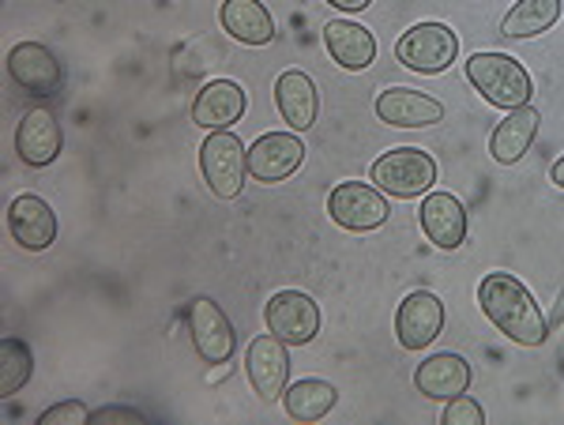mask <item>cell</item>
Instances as JSON below:
<instances>
[{
	"label": "cell",
	"mask_w": 564,
	"mask_h": 425,
	"mask_svg": "<svg viewBox=\"0 0 564 425\" xmlns=\"http://www.w3.org/2000/svg\"><path fill=\"white\" fill-rule=\"evenodd\" d=\"M470 377H475V373H470L467 358L433 355V358H425L422 366L414 369V388L422 395H430V400L448 403V400H456V395H467Z\"/></svg>",
	"instance_id": "cell-17"
},
{
	"label": "cell",
	"mask_w": 564,
	"mask_h": 425,
	"mask_svg": "<svg viewBox=\"0 0 564 425\" xmlns=\"http://www.w3.org/2000/svg\"><path fill=\"white\" fill-rule=\"evenodd\" d=\"M467 79L497 110H520L534 98V79L520 61L508 53H475L467 61Z\"/></svg>",
	"instance_id": "cell-2"
},
{
	"label": "cell",
	"mask_w": 564,
	"mask_h": 425,
	"mask_svg": "<svg viewBox=\"0 0 564 425\" xmlns=\"http://www.w3.org/2000/svg\"><path fill=\"white\" fill-rule=\"evenodd\" d=\"M550 177H553V185H557V188H564V155H561L557 162H553Z\"/></svg>",
	"instance_id": "cell-30"
},
{
	"label": "cell",
	"mask_w": 564,
	"mask_h": 425,
	"mask_svg": "<svg viewBox=\"0 0 564 425\" xmlns=\"http://www.w3.org/2000/svg\"><path fill=\"white\" fill-rule=\"evenodd\" d=\"M305 162V143L297 140V132H263L257 143L249 148V174L260 185H275L286 181L302 170Z\"/></svg>",
	"instance_id": "cell-10"
},
{
	"label": "cell",
	"mask_w": 564,
	"mask_h": 425,
	"mask_svg": "<svg viewBox=\"0 0 564 425\" xmlns=\"http://www.w3.org/2000/svg\"><path fill=\"white\" fill-rule=\"evenodd\" d=\"M245 113V90L234 84V79H215L196 95L193 102V124L199 129L223 132L230 124H238Z\"/></svg>",
	"instance_id": "cell-19"
},
{
	"label": "cell",
	"mask_w": 564,
	"mask_h": 425,
	"mask_svg": "<svg viewBox=\"0 0 564 425\" xmlns=\"http://www.w3.org/2000/svg\"><path fill=\"white\" fill-rule=\"evenodd\" d=\"M561 20V0H516L512 12L500 23L505 39H534Z\"/></svg>",
	"instance_id": "cell-24"
},
{
	"label": "cell",
	"mask_w": 564,
	"mask_h": 425,
	"mask_svg": "<svg viewBox=\"0 0 564 425\" xmlns=\"http://www.w3.org/2000/svg\"><path fill=\"white\" fill-rule=\"evenodd\" d=\"M395 57L403 68L422 72V76H441L459 57V39L444 23H417L406 34H399Z\"/></svg>",
	"instance_id": "cell-4"
},
{
	"label": "cell",
	"mask_w": 564,
	"mask_h": 425,
	"mask_svg": "<svg viewBox=\"0 0 564 425\" xmlns=\"http://www.w3.org/2000/svg\"><path fill=\"white\" fill-rule=\"evenodd\" d=\"M263 320H268V331L279 336L286 347H305L321 336V305L313 302L308 294L302 291H279L263 305Z\"/></svg>",
	"instance_id": "cell-7"
},
{
	"label": "cell",
	"mask_w": 564,
	"mask_h": 425,
	"mask_svg": "<svg viewBox=\"0 0 564 425\" xmlns=\"http://www.w3.org/2000/svg\"><path fill=\"white\" fill-rule=\"evenodd\" d=\"M444 331V302L430 291L403 297L395 313V336L406 350H425Z\"/></svg>",
	"instance_id": "cell-12"
},
{
	"label": "cell",
	"mask_w": 564,
	"mask_h": 425,
	"mask_svg": "<svg viewBox=\"0 0 564 425\" xmlns=\"http://www.w3.org/2000/svg\"><path fill=\"white\" fill-rule=\"evenodd\" d=\"M324 45L332 53V61L347 72H361L377 57V39L354 20H332L324 23Z\"/></svg>",
	"instance_id": "cell-20"
},
{
	"label": "cell",
	"mask_w": 564,
	"mask_h": 425,
	"mask_svg": "<svg viewBox=\"0 0 564 425\" xmlns=\"http://www.w3.org/2000/svg\"><path fill=\"white\" fill-rule=\"evenodd\" d=\"M332 8H339V12H366L372 0H327Z\"/></svg>",
	"instance_id": "cell-29"
},
{
	"label": "cell",
	"mask_w": 564,
	"mask_h": 425,
	"mask_svg": "<svg viewBox=\"0 0 564 425\" xmlns=\"http://www.w3.org/2000/svg\"><path fill=\"white\" fill-rule=\"evenodd\" d=\"M335 403H339V392L321 377H305V381H294L282 392V406L294 422H321L324 414H332Z\"/></svg>",
	"instance_id": "cell-23"
},
{
	"label": "cell",
	"mask_w": 564,
	"mask_h": 425,
	"mask_svg": "<svg viewBox=\"0 0 564 425\" xmlns=\"http://www.w3.org/2000/svg\"><path fill=\"white\" fill-rule=\"evenodd\" d=\"M486 422V411L467 400V395H456V400H448V406H444V425H481Z\"/></svg>",
	"instance_id": "cell-26"
},
{
	"label": "cell",
	"mask_w": 564,
	"mask_h": 425,
	"mask_svg": "<svg viewBox=\"0 0 564 425\" xmlns=\"http://www.w3.org/2000/svg\"><path fill=\"white\" fill-rule=\"evenodd\" d=\"M218 20H223V31L230 34L234 42L268 45L275 39V23H271V12L260 0H223Z\"/></svg>",
	"instance_id": "cell-22"
},
{
	"label": "cell",
	"mask_w": 564,
	"mask_h": 425,
	"mask_svg": "<svg viewBox=\"0 0 564 425\" xmlns=\"http://www.w3.org/2000/svg\"><path fill=\"white\" fill-rule=\"evenodd\" d=\"M84 422H90V411L84 403H76V400H68L61 406H50V411L39 418V425H84Z\"/></svg>",
	"instance_id": "cell-27"
},
{
	"label": "cell",
	"mask_w": 564,
	"mask_h": 425,
	"mask_svg": "<svg viewBox=\"0 0 564 425\" xmlns=\"http://www.w3.org/2000/svg\"><path fill=\"white\" fill-rule=\"evenodd\" d=\"M275 102L282 121L294 132H305L316 124V113H321V95H316V84L305 76V72L290 68L275 79Z\"/></svg>",
	"instance_id": "cell-18"
},
{
	"label": "cell",
	"mask_w": 564,
	"mask_h": 425,
	"mask_svg": "<svg viewBox=\"0 0 564 425\" xmlns=\"http://www.w3.org/2000/svg\"><path fill=\"white\" fill-rule=\"evenodd\" d=\"M539 124H542V113L534 110L531 102L512 110L505 117V124H497L494 135H489V155H494L500 166L520 162L527 151H531L534 135H539Z\"/></svg>",
	"instance_id": "cell-21"
},
{
	"label": "cell",
	"mask_w": 564,
	"mask_h": 425,
	"mask_svg": "<svg viewBox=\"0 0 564 425\" xmlns=\"http://www.w3.org/2000/svg\"><path fill=\"white\" fill-rule=\"evenodd\" d=\"M90 422H95V425H106V422H132V425H140L143 414L140 411H124V406H102V411H90Z\"/></svg>",
	"instance_id": "cell-28"
},
{
	"label": "cell",
	"mask_w": 564,
	"mask_h": 425,
	"mask_svg": "<svg viewBox=\"0 0 564 425\" xmlns=\"http://www.w3.org/2000/svg\"><path fill=\"white\" fill-rule=\"evenodd\" d=\"M188 331H193V347L207 366H226L238 350V331H234L230 316H226L212 297H196L188 305Z\"/></svg>",
	"instance_id": "cell-9"
},
{
	"label": "cell",
	"mask_w": 564,
	"mask_h": 425,
	"mask_svg": "<svg viewBox=\"0 0 564 425\" xmlns=\"http://www.w3.org/2000/svg\"><path fill=\"white\" fill-rule=\"evenodd\" d=\"M564 320V294H561V302H557V309H553V316H550V328H557V324Z\"/></svg>",
	"instance_id": "cell-31"
},
{
	"label": "cell",
	"mask_w": 564,
	"mask_h": 425,
	"mask_svg": "<svg viewBox=\"0 0 564 425\" xmlns=\"http://www.w3.org/2000/svg\"><path fill=\"white\" fill-rule=\"evenodd\" d=\"M199 170H204V181L215 196L234 200L245 185V174H249V151L234 132H212L199 148Z\"/></svg>",
	"instance_id": "cell-5"
},
{
	"label": "cell",
	"mask_w": 564,
	"mask_h": 425,
	"mask_svg": "<svg viewBox=\"0 0 564 425\" xmlns=\"http://www.w3.org/2000/svg\"><path fill=\"white\" fill-rule=\"evenodd\" d=\"M8 230H12L15 246L26 252H42L57 241V215L53 207L34 193L15 196L8 207Z\"/></svg>",
	"instance_id": "cell-14"
},
{
	"label": "cell",
	"mask_w": 564,
	"mask_h": 425,
	"mask_svg": "<svg viewBox=\"0 0 564 425\" xmlns=\"http://www.w3.org/2000/svg\"><path fill=\"white\" fill-rule=\"evenodd\" d=\"M61 124L50 110H31L15 129V155H20L26 166H53L61 155Z\"/></svg>",
	"instance_id": "cell-16"
},
{
	"label": "cell",
	"mask_w": 564,
	"mask_h": 425,
	"mask_svg": "<svg viewBox=\"0 0 564 425\" xmlns=\"http://www.w3.org/2000/svg\"><path fill=\"white\" fill-rule=\"evenodd\" d=\"M31 373H34L31 347H26L23 339L8 336L0 342V395H15L26 381H31Z\"/></svg>",
	"instance_id": "cell-25"
},
{
	"label": "cell",
	"mask_w": 564,
	"mask_h": 425,
	"mask_svg": "<svg viewBox=\"0 0 564 425\" xmlns=\"http://www.w3.org/2000/svg\"><path fill=\"white\" fill-rule=\"evenodd\" d=\"M372 185L399 200H414L436 185V162L422 148H395L372 162Z\"/></svg>",
	"instance_id": "cell-3"
},
{
	"label": "cell",
	"mask_w": 564,
	"mask_h": 425,
	"mask_svg": "<svg viewBox=\"0 0 564 425\" xmlns=\"http://www.w3.org/2000/svg\"><path fill=\"white\" fill-rule=\"evenodd\" d=\"M327 215H332L335 226H343V230L369 233L388 222L391 204H388V193H380L377 185L343 181V185H335L332 196H327Z\"/></svg>",
	"instance_id": "cell-6"
},
{
	"label": "cell",
	"mask_w": 564,
	"mask_h": 425,
	"mask_svg": "<svg viewBox=\"0 0 564 425\" xmlns=\"http://www.w3.org/2000/svg\"><path fill=\"white\" fill-rule=\"evenodd\" d=\"M422 230L436 249L452 252L467 241V207L452 193H425L422 200Z\"/></svg>",
	"instance_id": "cell-15"
},
{
	"label": "cell",
	"mask_w": 564,
	"mask_h": 425,
	"mask_svg": "<svg viewBox=\"0 0 564 425\" xmlns=\"http://www.w3.org/2000/svg\"><path fill=\"white\" fill-rule=\"evenodd\" d=\"M8 76L12 84L31 98H53L65 87V68H61L57 53L42 42H20L8 53Z\"/></svg>",
	"instance_id": "cell-8"
},
{
	"label": "cell",
	"mask_w": 564,
	"mask_h": 425,
	"mask_svg": "<svg viewBox=\"0 0 564 425\" xmlns=\"http://www.w3.org/2000/svg\"><path fill=\"white\" fill-rule=\"evenodd\" d=\"M377 117L395 129H430L444 121V102L414 87H388L377 98Z\"/></svg>",
	"instance_id": "cell-13"
},
{
	"label": "cell",
	"mask_w": 564,
	"mask_h": 425,
	"mask_svg": "<svg viewBox=\"0 0 564 425\" xmlns=\"http://www.w3.org/2000/svg\"><path fill=\"white\" fill-rule=\"evenodd\" d=\"M478 305L489 316V324L520 347H542L545 336H550V320L542 316L534 294L516 275L489 271L478 283Z\"/></svg>",
	"instance_id": "cell-1"
},
{
	"label": "cell",
	"mask_w": 564,
	"mask_h": 425,
	"mask_svg": "<svg viewBox=\"0 0 564 425\" xmlns=\"http://www.w3.org/2000/svg\"><path fill=\"white\" fill-rule=\"evenodd\" d=\"M245 373L252 381V392L260 395L263 403H275L286 392L290 381V355H286V342L279 336H260L252 339L249 355H245Z\"/></svg>",
	"instance_id": "cell-11"
}]
</instances>
